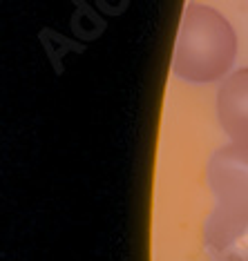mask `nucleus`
<instances>
[{
  "label": "nucleus",
  "instance_id": "obj_2",
  "mask_svg": "<svg viewBox=\"0 0 248 261\" xmlns=\"http://www.w3.org/2000/svg\"><path fill=\"white\" fill-rule=\"evenodd\" d=\"M208 186L217 205L248 207V145L230 143L210 159Z\"/></svg>",
  "mask_w": 248,
  "mask_h": 261
},
{
  "label": "nucleus",
  "instance_id": "obj_1",
  "mask_svg": "<svg viewBox=\"0 0 248 261\" xmlns=\"http://www.w3.org/2000/svg\"><path fill=\"white\" fill-rule=\"evenodd\" d=\"M237 54L233 25L219 11L199 3L184 9L177 34L172 72L190 83L219 81L230 69Z\"/></svg>",
  "mask_w": 248,
  "mask_h": 261
},
{
  "label": "nucleus",
  "instance_id": "obj_4",
  "mask_svg": "<svg viewBox=\"0 0 248 261\" xmlns=\"http://www.w3.org/2000/svg\"><path fill=\"white\" fill-rule=\"evenodd\" d=\"M217 116L233 143L248 145V67L221 83L217 92Z\"/></svg>",
  "mask_w": 248,
  "mask_h": 261
},
{
  "label": "nucleus",
  "instance_id": "obj_3",
  "mask_svg": "<svg viewBox=\"0 0 248 261\" xmlns=\"http://www.w3.org/2000/svg\"><path fill=\"white\" fill-rule=\"evenodd\" d=\"M204 234L215 261H248V207L217 205Z\"/></svg>",
  "mask_w": 248,
  "mask_h": 261
}]
</instances>
